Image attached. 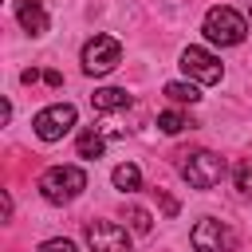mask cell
Masks as SVG:
<instances>
[{
	"instance_id": "obj_8",
	"label": "cell",
	"mask_w": 252,
	"mask_h": 252,
	"mask_svg": "<svg viewBox=\"0 0 252 252\" xmlns=\"http://www.w3.org/2000/svg\"><path fill=\"white\" fill-rule=\"evenodd\" d=\"M181 71L193 75L197 83H220V59L209 55L205 47H185L181 51Z\"/></svg>"
},
{
	"instance_id": "obj_6",
	"label": "cell",
	"mask_w": 252,
	"mask_h": 252,
	"mask_svg": "<svg viewBox=\"0 0 252 252\" xmlns=\"http://www.w3.org/2000/svg\"><path fill=\"white\" fill-rule=\"evenodd\" d=\"M32 126H35V134H39L43 142H59V138L75 126V106H71V102H55V106L39 110Z\"/></svg>"
},
{
	"instance_id": "obj_3",
	"label": "cell",
	"mask_w": 252,
	"mask_h": 252,
	"mask_svg": "<svg viewBox=\"0 0 252 252\" xmlns=\"http://www.w3.org/2000/svg\"><path fill=\"white\" fill-rule=\"evenodd\" d=\"M181 177H185L193 189H213V185L224 177V158H217V154H209V150L185 154V161H181Z\"/></svg>"
},
{
	"instance_id": "obj_17",
	"label": "cell",
	"mask_w": 252,
	"mask_h": 252,
	"mask_svg": "<svg viewBox=\"0 0 252 252\" xmlns=\"http://www.w3.org/2000/svg\"><path fill=\"white\" fill-rule=\"evenodd\" d=\"M154 197L161 201V209H165V217H177V201H173V197H169L165 189H154Z\"/></svg>"
},
{
	"instance_id": "obj_20",
	"label": "cell",
	"mask_w": 252,
	"mask_h": 252,
	"mask_svg": "<svg viewBox=\"0 0 252 252\" xmlns=\"http://www.w3.org/2000/svg\"><path fill=\"white\" fill-rule=\"evenodd\" d=\"M248 24H252V12H248Z\"/></svg>"
},
{
	"instance_id": "obj_12",
	"label": "cell",
	"mask_w": 252,
	"mask_h": 252,
	"mask_svg": "<svg viewBox=\"0 0 252 252\" xmlns=\"http://www.w3.org/2000/svg\"><path fill=\"white\" fill-rule=\"evenodd\" d=\"M79 158H102V134H94V130H83L79 134Z\"/></svg>"
},
{
	"instance_id": "obj_13",
	"label": "cell",
	"mask_w": 252,
	"mask_h": 252,
	"mask_svg": "<svg viewBox=\"0 0 252 252\" xmlns=\"http://www.w3.org/2000/svg\"><path fill=\"white\" fill-rule=\"evenodd\" d=\"M165 94H169L173 102H197V98H201V91H197L193 83H165Z\"/></svg>"
},
{
	"instance_id": "obj_16",
	"label": "cell",
	"mask_w": 252,
	"mask_h": 252,
	"mask_svg": "<svg viewBox=\"0 0 252 252\" xmlns=\"http://www.w3.org/2000/svg\"><path fill=\"white\" fill-rule=\"evenodd\" d=\"M236 189L252 197V158H244V161L236 165Z\"/></svg>"
},
{
	"instance_id": "obj_18",
	"label": "cell",
	"mask_w": 252,
	"mask_h": 252,
	"mask_svg": "<svg viewBox=\"0 0 252 252\" xmlns=\"http://www.w3.org/2000/svg\"><path fill=\"white\" fill-rule=\"evenodd\" d=\"M39 252H75V244L71 240H47V244H39Z\"/></svg>"
},
{
	"instance_id": "obj_7",
	"label": "cell",
	"mask_w": 252,
	"mask_h": 252,
	"mask_svg": "<svg viewBox=\"0 0 252 252\" xmlns=\"http://www.w3.org/2000/svg\"><path fill=\"white\" fill-rule=\"evenodd\" d=\"M87 244L94 252H130V236L114 220H87Z\"/></svg>"
},
{
	"instance_id": "obj_9",
	"label": "cell",
	"mask_w": 252,
	"mask_h": 252,
	"mask_svg": "<svg viewBox=\"0 0 252 252\" xmlns=\"http://www.w3.org/2000/svg\"><path fill=\"white\" fill-rule=\"evenodd\" d=\"M16 20H20L24 32H32V35H43V32H47V12H43L39 0H20V4H16Z\"/></svg>"
},
{
	"instance_id": "obj_1",
	"label": "cell",
	"mask_w": 252,
	"mask_h": 252,
	"mask_svg": "<svg viewBox=\"0 0 252 252\" xmlns=\"http://www.w3.org/2000/svg\"><path fill=\"white\" fill-rule=\"evenodd\" d=\"M83 189H87V173H83L79 165H51V169L39 177V193H43L51 205H67V201H75Z\"/></svg>"
},
{
	"instance_id": "obj_15",
	"label": "cell",
	"mask_w": 252,
	"mask_h": 252,
	"mask_svg": "<svg viewBox=\"0 0 252 252\" xmlns=\"http://www.w3.org/2000/svg\"><path fill=\"white\" fill-rule=\"evenodd\" d=\"M126 220H130V228H134L138 236H146V232H150V213H146V209L130 205V209H126Z\"/></svg>"
},
{
	"instance_id": "obj_14",
	"label": "cell",
	"mask_w": 252,
	"mask_h": 252,
	"mask_svg": "<svg viewBox=\"0 0 252 252\" xmlns=\"http://www.w3.org/2000/svg\"><path fill=\"white\" fill-rule=\"evenodd\" d=\"M158 126H161L165 134H181V130L189 126V118H185L181 110H161V114H158Z\"/></svg>"
},
{
	"instance_id": "obj_11",
	"label": "cell",
	"mask_w": 252,
	"mask_h": 252,
	"mask_svg": "<svg viewBox=\"0 0 252 252\" xmlns=\"http://www.w3.org/2000/svg\"><path fill=\"white\" fill-rule=\"evenodd\" d=\"M114 185H118L122 193L142 189V169H138V165H130V161H126V165H118V169H114Z\"/></svg>"
},
{
	"instance_id": "obj_2",
	"label": "cell",
	"mask_w": 252,
	"mask_h": 252,
	"mask_svg": "<svg viewBox=\"0 0 252 252\" xmlns=\"http://www.w3.org/2000/svg\"><path fill=\"white\" fill-rule=\"evenodd\" d=\"M244 32H248V24H244V16H240V12L224 8V4L205 12V35H209V43H220V47H236V43L244 39Z\"/></svg>"
},
{
	"instance_id": "obj_5",
	"label": "cell",
	"mask_w": 252,
	"mask_h": 252,
	"mask_svg": "<svg viewBox=\"0 0 252 252\" xmlns=\"http://www.w3.org/2000/svg\"><path fill=\"white\" fill-rule=\"evenodd\" d=\"M189 240H193V248H197V252H232V248H236V236L228 232V224L209 220V217L193 224Z\"/></svg>"
},
{
	"instance_id": "obj_19",
	"label": "cell",
	"mask_w": 252,
	"mask_h": 252,
	"mask_svg": "<svg viewBox=\"0 0 252 252\" xmlns=\"http://www.w3.org/2000/svg\"><path fill=\"white\" fill-rule=\"evenodd\" d=\"M43 83H47V87H63V75H59V71H43Z\"/></svg>"
},
{
	"instance_id": "obj_4",
	"label": "cell",
	"mask_w": 252,
	"mask_h": 252,
	"mask_svg": "<svg viewBox=\"0 0 252 252\" xmlns=\"http://www.w3.org/2000/svg\"><path fill=\"white\" fill-rule=\"evenodd\" d=\"M118 59H122V43L114 35H94L83 47V71L87 75H106L110 67H118Z\"/></svg>"
},
{
	"instance_id": "obj_10",
	"label": "cell",
	"mask_w": 252,
	"mask_h": 252,
	"mask_svg": "<svg viewBox=\"0 0 252 252\" xmlns=\"http://www.w3.org/2000/svg\"><path fill=\"white\" fill-rule=\"evenodd\" d=\"M91 106L94 110H122V106H130V94L122 87H102L91 94Z\"/></svg>"
}]
</instances>
